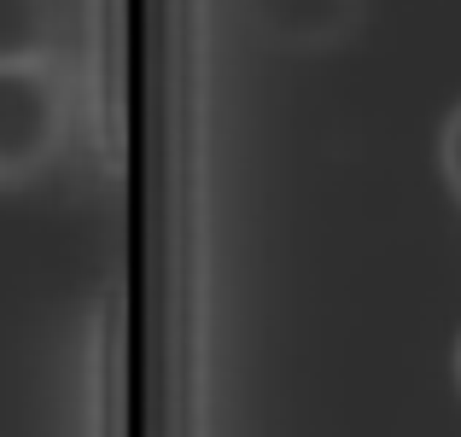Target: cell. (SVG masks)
<instances>
[{
	"mask_svg": "<svg viewBox=\"0 0 461 437\" xmlns=\"http://www.w3.org/2000/svg\"><path fill=\"white\" fill-rule=\"evenodd\" d=\"M147 0H0V437H147Z\"/></svg>",
	"mask_w": 461,
	"mask_h": 437,
	"instance_id": "obj_1",
	"label": "cell"
},
{
	"mask_svg": "<svg viewBox=\"0 0 461 437\" xmlns=\"http://www.w3.org/2000/svg\"><path fill=\"white\" fill-rule=\"evenodd\" d=\"M432 175H438V192L461 210V100L444 105L438 129H432Z\"/></svg>",
	"mask_w": 461,
	"mask_h": 437,
	"instance_id": "obj_2",
	"label": "cell"
},
{
	"mask_svg": "<svg viewBox=\"0 0 461 437\" xmlns=\"http://www.w3.org/2000/svg\"><path fill=\"white\" fill-rule=\"evenodd\" d=\"M450 379H456V391H461V326H456V338H450Z\"/></svg>",
	"mask_w": 461,
	"mask_h": 437,
	"instance_id": "obj_3",
	"label": "cell"
}]
</instances>
